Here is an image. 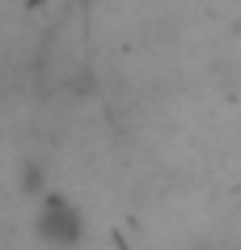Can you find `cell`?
Instances as JSON below:
<instances>
[{
  "label": "cell",
  "mask_w": 241,
  "mask_h": 250,
  "mask_svg": "<svg viewBox=\"0 0 241 250\" xmlns=\"http://www.w3.org/2000/svg\"><path fill=\"white\" fill-rule=\"evenodd\" d=\"M38 229H42V237H51L55 246H72L85 225H80V212L72 208V199L51 195L42 204V212H38Z\"/></svg>",
  "instance_id": "1"
}]
</instances>
